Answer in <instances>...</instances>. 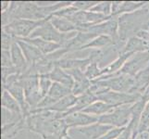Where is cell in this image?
<instances>
[{
  "label": "cell",
  "instance_id": "6da1fadb",
  "mask_svg": "<svg viewBox=\"0 0 149 139\" xmlns=\"http://www.w3.org/2000/svg\"><path fill=\"white\" fill-rule=\"evenodd\" d=\"M148 22L149 10L147 8L119 16V37L120 43L125 45L131 37L136 35L139 31L145 29Z\"/></svg>",
  "mask_w": 149,
  "mask_h": 139
},
{
  "label": "cell",
  "instance_id": "7a4b0ae2",
  "mask_svg": "<svg viewBox=\"0 0 149 139\" xmlns=\"http://www.w3.org/2000/svg\"><path fill=\"white\" fill-rule=\"evenodd\" d=\"M92 84L102 86L110 91L132 94L133 85H134V79L132 76L118 71L116 73L105 75L99 79L92 81Z\"/></svg>",
  "mask_w": 149,
  "mask_h": 139
},
{
  "label": "cell",
  "instance_id": "3957f363",
  "mask_svg": "<svg viewBox=\"0 0 149 139\" xmlns=\"http://www.w3.org/2000/svg\"><path fill=\"white\" fill-rule=\"evenodd\" d=\"M78 32L70 34H62L56 30L50 22V17L45 20V22L39 26L28 38H41L49 42L58 43L64 46L70 39H72Z\"/></svg>",
  "mask_w": 149,
  "mask_h": 139
},
{
  "label": "cell",
  "instance_id": "277c9868",
  "mask_svg": "<svg viewBox=\"0 0 149 139\" xmlns=\"http://www.w3.org/2000/svg\"><path fill=\"white\" fill-rule=\"evenodd\" d=\"M47 20V19H45ZM45 20H22L16 19L11 22L2 27V31L9 34L13 38L24 39L28 38L39 26H41Z\"/></svg>",
  "mask_w": 149,
  "mask_h": 139
},
{
  "label": "cell",
  "instance_id": "5b68a950",
  "mask_svg": "<svg viewBox=\"0 0 149 139\" xmlns=\"http://www.w3.org/2000/svg\"><path fill=\"white\" fill-rule=\"evenodd\" d=\"M112 128L99 122L84 127L70 128L66 139H99Z\"/></svg>",
  "mask_w": 149,
  "mask_h": 139
},
{
  "label": "cell",
  "instance_id": "8992f818",
  "mask_svg": "<svg viewBox=\"0 0 149 139\" xmlns=\"http://www.w3.org/2000/svg\"><path fill=\"white\" fill-rule=\"evenodd\" d=\"M131 106L132 105H123L117 107L111 112L98 117V122L112 127L127 126L132 118Z\"/></svg>",
  "mask_w": 149,
  "mask_h": 139
},
{
  "label": "cell",
  "instance_id": "52a82bcc",
  "mask_svg": "<svg viewBox=\"0 0 149 139\" xmlns=\"http://www.w3.org/2000/svg\"><path fill=\"white\" fill-rule=\"evenodd\" d=\"M142 97L139 94H129V93H120L115 91H107L99 95L97 99L107 103V104L120 107L123 105H132Z\"/></svg>",
  "mask_w": 149,
  "mask_h": 139
},
{
  "label": "cell",
  "instance_id": "ba28073f",
  "mask_svg": "<svg viewBox=\"0 0 149 139\" xmlns=\"http://www.w3.org/2000/svg\"><path fill=\"white\" fill-rule=\"evenodd\" d=\"M149 64V51L133 54L120 71V73L134 77Z\"/></svg>",
  "mask_w": 149,
  "mask_h": 139
},
{
  "label": "cell",
  "instance_id": "9c48e42d",
  "mask_svg": "<svg viewBox=\"0 0 149 139\" xmlns=\"http://www.w3.org/2000/svg\"><path fill=\"white\" fill-rule=\"evenodd\" d=\"M64 121L70 129V128L84 127L94 124V123L98 122V117L87 114L83 111H77L65 117Z\"/></svg>",
  "mask_w": 149,
  "mask_h": 139
},
{
  "label": "cell",
  "instance_id": "30bf717a",
  "mask_svg": "<svg viewBox=\"0 0 149 139\" xmlns=\"http://www.w3.org/2000/svg\"><path fill=\"white\" fill-rule=\"evenodd\" d=\"M16 41L20 46V48H22L23 55L25 57V59H26V61L29 66L36 64L45 58V55L37 47H35L34 45L25 42L22 39L16 38Z\"/></svg>",
  "mask_w": 149,
  "mask_h": 139
},
{
  "label": "cell",
  "instance_id": "8fae6325",
  "mask_svg": "<svg viewBox=\"0 0 149 139\" xmlns=\"http://www.w3.org/2000/svg\"><path fill=\"white\" fill-rule=\"evenodd\" d=\"M10 56H11V61L13 66L20 73H24L29 68V65L16 39H15V42L12 44L11 48H10Z\"/></svg>",
  "mask_w": 149,
  "mask_h": 139
},
{
  "label": "cell",
  "instance_id": "7c38bea8",
  "mask_svg": "<svg viewBox=\"0 0 149 139\" xmlns=\"http://www.w3.org/2000/svg\"><path fill=\"white\" fill-rule=\"evenodd\" d=\"M48 74L53 83L60 84L72 91V88L74 86V80L65 70L61 69L58 66H55L52 71Z\"/></svg>",
  "mask_w": 149,
  "mask_h": 139
},
{
  "label": "cell",
  "instance_id": "4fadbf2b",
  "mask_svg": "<svg viewBox=\"0 0 149 139\" xmlns=\"http://www.w3.org/2000/svg\"><path fill=\"white\" fill-rule=\"evenodd\" d=\"M22 40H24L25 42H27L31 45H34L35 47H37L45 56L52 54V53L56 52V50L63 47L62 45L58 43L49 42V41H45L41 38H24Z\"/></svg>",
  "mask_w": 149,
  "mask_h": 139
},
{
  "label": "cell",
  "instance_id": "5bb4252c",
  "mask_svg": "<svg viewBox=\"0 0 149 139\" xmlns=\"http://www.w3.org/2000/svg\"><path fill=\"white\" fill-rule=\"evenodd\" d=\"M146 51H149V43L134 35V36L131 37L127 41L124 47H123L120 54H124V53L135 54L138 52H146Z\"/></svg>",
  "mask_w": 149,
  "mask_h": 139
},
{
  "label": "cell",
  "instance_id": "9a60e30c",
  "mask_svg": "<svg viewBox=\"0 0 149 139\" xmlns=\"http://www.w3.org/2000/svg\"><path fill=\"white\" fill-rule=\"evenodd\" d=\"M50 22L53 24V26L62 34H70L73 32H81V29L78 25H76L72 22L66 18L51 16Z\"/></svg>",
  "mask_w": 149,
  "mask_h": 139
},
{
  "label": "cell",
  "instance_id": "2e32d148",
  "mask_svg": "<svg viewBox=\"0 0 149 139\" xmlns=\"http://www.w3.org/2000/svg\"><path fill=\"white\" fill-rule=\"evenodd\" d=\"M25 127H26L25 118L5 123L2 125V136L6 138H13Z\"/></svg>",
  "mask_w": 149,
  "mask_h": 139
},
{
  "label": "cell",
  "instance_id": "e0dca14e",
  "mask_svg": "<svg viewBox=\"0 0 149 139\" xmlns=\"http://www.w3.org/2000/svg\"><path fill=\"white\" fill-rule=\"evenodd\" d=\"M1 106L3 109L17 115H23L22 107L19 102L14 98V96L7 90H3L1 96Z\"/></svg>",
  "mask_w": 149,
  "mask_h": 139
},
{
  "label": "cell",
  "instance_id": "ac0fdd59",
  "mask_svg": "<svg viewBox=\"0 0 149 139\" xmlns=\"http://www.w3.org/2000/svg\"><path fill=\"white\" fill-rule=\"evenodd\" d=\"M117 107L111 106L107 104V103L97 100L94 103H92L91 105H89L87 108H85L84 110H83L81 111L87 113V114L93 115V116H96V117H100L102 115H105L107 113H109L112 110H114Z\"/></svg>",
  "mask_w": 149,
  "mask_h": 139
},
{
  "label": "cell",
  "instance_id": "d6986e66",
  "mask_svg": "<svg viewBox=\"0 0 149 139\" xmlns=\"http://www.w3.org/2000/svg\"><path fill=\"white\" fill-rule=\"evenodd\" d=\"M70 94H72V91L70 89L67 88L66 86L60 85V84L53 83L52 85H51V88L48 92V94L47 96L51 97V98L54 99L55 101L58 102L59 100H61L66 96H70Z\"/></svg>",
  "mask_w": 149,
  "mask_h": 139
},
{
  "label": "cell",
  "instance_id": "ffe728a7",
  "mask_svg": "<svg viewBox=\"0 0 149 139\" xmlns=\"http://www.w3.org/2000/svg\"><path fill=\"white\" fill-rule=\"evenodd\" d=\"M109 45H115L114 40H113L109 35H98L95 38H94L91 41L90 43L85 45L81 50H84L86 48H96V49H101L105 46H109Z\"/></svg>",
  "mask_w": 149,
  "mask_h": 139
},
{
  "label": "cell",
  "instance_id": "44dd1931",
  "mask_svg": "<svg viewBox=\"0 0 149 139\" xmlns=\"http://www.w3.org/2000/svg\"><path fill=\"white\" fill-rule=\"evenodd\" d=\"M98 62L99 61H93L84 71L85 76L87 77V79H89L91 82L95 81L96 79H99L101 77L106 75L104 68L100 69L98 67Z\"/></svg>",
  "mask_w": 149,
  "mask_h": 139
},
{
  "label": "cell",
  "instance_id": "7402d4cb",
  "mask_svg": "<svg viewBox=\"0 0 149 139\" xmlns=\"http://www.w3.org/2000/svg\"><path fill=\"white\" fill-rule=\"evenodd\" d=\"M89 11L103 14L105 16L110 17L112 16V2H98L95 6L92 8Z\"/></svg>",
  "mask_w": 149,
  "mask_h": 139
},
{
  "label": "cell",
  "instance_id": "603a6c76",
  "mask_svg": "<svg viewBox=\"0 0 149 139\" xmlns=\"http://www.w3.org/2000/svg\"><path fill=\"white\" fill-rule=\"evenodd\" d=\"M53 82L51 81L49 74H40L39 75V89L43 97L48 94Z\"/></svg>",
  "mask_w": 149,
  "mask_h": 139
},
{
  "label": "cell",
  "instance_id": "cb8c5ba5",
  "mask_svg": "<svg viewBox=\"0 0 149 139\" xmlns=\"http://www.w3.org/2000/svg\"><path fill=\"white\" fill-rule=\"evenodd\" d=\"M149 130V102L146 103L145 110H143L140 122H139V127H138V133L141 135L142 133H145Z\"/></svg>",
  "mask_w": 149,
  "mask_h": 139
},
{
  "label": "cell",
  "instance_id": "d4e9b609",
  "mask_svg": "<svg viewBox=\"0 0 149 139\" xmlns=\"http://www.w3.org/2000/svg\"><path fill=\"white\" fill-rule=\"evenodd\" d=\"M98 3V2H94V1H76L73 2L72 6L75 7L80 11H89V10L93 8L94 6Z\"/></svg>",
  "mask_w": 149,
  "mask_h": 139
},
{
  "label": "cell",
  "instance_id": "484cf974",
  "mask_svg": "<svg viewBox=\"0 0 149 139\" xmlns=\"http://www.w3.org/2000/svg\"><path fill=\"white\" fill-rule=\"evenodd\" d=\"M126 127V126H125ZM125 127H113L99 139H118Z\"/></svg>",
  "mask_w": 149,
  "mask_h": 139
},
{
  "label": "cell",
  "instance_id": "4316f807",
  "mask_svg": "<svg viewBox=\"0 0 149 139\" xmlns=\"http://www.w3.org/2000/svg\"><path fill=\"white\" fill-rule=\"evenodd\" d=\"M1 66L2 68H11V67H14L11 61L10 50L1 51Z\"/></svg>",
  "mask_w": 149,
  "mask_h": 139
},
{
  "label": "cell",
  "instance_id": "83f0119b",
  "mask_svg": "<svg viewBox=\"0 0 149 139\" xmlns=\"http://www.w3.org/2000/svg\"><path fill=\"white\" fill-rule=\"evenodd\" d=\"M14 42H15V38H13L9 34L2 31V42H1L2 50H10L11 45Z\"/></svg>",
  "mask_w": 149,
  "mask_h": 139
},
{
  "label": "cell",
  "instance_id": "f1b7e54d",
  "mask_svg": "<svg viewBox=\"0 0 149 139\" xmlns=\"http://www.w3.org/2000/svg\"><path fill=\"white\" fill-rule=\"evenodd\" d=\"M10 3L11 2H8V1H2L1 2V12L2 13L8 11L9 7H10Z\"/></svg>",
  "mask_w": 149,
  "mask_h": 139
},
{
  "label": "cell",
  "instance_id": "f546056e",
  "mask_svg": "<svg viewBox=\"0 0 149 139\" xmlns=\"http://www.w3.org/2000/svg\"><path fill=\"white\" fill-rule=\"evenodd\" d=\"M142 97H143V98L145 99L146 102H149V85H148L147 88L146 89V91L143 93Z\"/></svg>",
  "mask_w": 149,
  "mask_h": 139
},
{
  "label": "cell",
  "instance_id": "4dcf8cb0",
  "mask_svg": "<svg viewBox=\"0 0 149 139\" xmlns=\"http://www.w3.org/2000/svg\"><path fill=\"white\" fill-rule=\"evenodd\" d=\"M132 139H141V137H140V135L138 136H136V137H132Z\"/></svg>",
  "mask_w": 149,
  "mask_h": 139
}]
</instances>
